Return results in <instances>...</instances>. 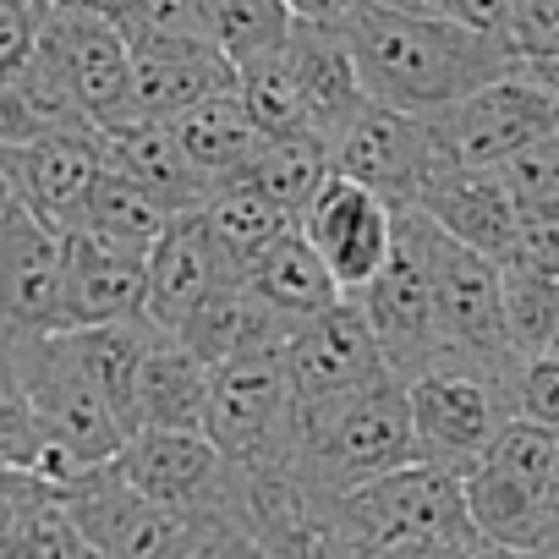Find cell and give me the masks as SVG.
Wrapping results in <instances>:
<instances>
[{
	"instance_id": "obj_1",
	"label": "cell",
	"mask_w": 559,
	"mask_h": 559,
	"mask_svg": "<svg viewBox=\"0 0 559 559\" xmlns=\"http://www.w3.org/2000/svg\"><path fill=\"white\" fill-rule=\"evenodd\" d=\"M368 99L395 105L406 116L433 121L472 88L515 72L504 39L466 28L461 17H417L390 0H362V12L346 28Z\"/></svg>"
},
{
	"instance_id": "obj_2",
	"label": "cell",
	"mask_w": 559,
	"mask_h": 559,
	"mask_svg": "<svg viewBox=\"0 0 559 559\" xmlns=\"http://www.w3.org/2000/svg\"><path fill=\"white\" fill-rule=\"evenodd\" d=\"M515 379L521 362H488L472 352H439L423 373H412L406 401L417 428V461L466 477L493 450V439L521 417Z\"/></svg>"
},
{
	"instance_id": "obj_3",
	"label": "cell",
	"mask_w": 559,
	"mask_h": 559,
	"mask_svg": "<svg viewBox=\"0 0 559 559\" xmlns=\"http://www.w3.org/2000/svg\"><path fill=\"white\" fill-rule=\"evenodd\" d=\"M423 537H483L472 526L461 477L433 461H406L335 499L330 559H373L384 548L423 543Z\"/></svg>"
},
{
	"instance_id": "obj_4",
	"label": "cell",
	"mask_w": 559,
	"mask_h": 559,
	"mask_svg": "<svg viewBox=\"0 0 559 559\" xmlns=\"http://www.w3.org/2000/svg\"><path fill=\"white\" fill-rule=\"evenodd\" d=\"M406 461H417L406 379H384L297 428V466L324 499H341Z\"/></svg>"
},
{
	"instance_id": "obj_5",
	"label": "cell",
	"mask_w": 559,
	"mask_h": 559,
	"mask_svg": "<svg viewBox=\"0 0 559 559\" xmlns=\"http://www.w3.org/2000/svg\"><path fill=\"white\" fill-rule=\"evenodd\" d=\"M559 472V433L515 417L493 450L461 477L472 526L499 548H554L548 537V493Z\"/></svg>"
},
{
	"instance_id": "obj_6",
	"label": "cell",
	"mask_w": 559,
	"mask_h": 559,
	"mask_svg": "<svg viewBox=\"0 0 559 559\" xmlns=\"http://www.w3.org/2000/svg\"><path fill=\"white\" fill-rule=\"evenodd\" d=\"M230 88L236 67L187 0H165L132 34V121H176Z\"/></svg>"
},
{
	"instance_id": "obj_7",
	"label": "cell",
	"mask_w": 559,
	"mask_h": 559,
	"mask_svg": "<svg viewBox=\"0 0 559 559\" xmlns=\"http://www.w3.org/2000/svg\"><path fill=\"white\" fill-rule=\"evenodd\" d=\"M357 308L368 313L379 346H384V362L395 379H412L423 373L444 346V330H439V280H433V219L423 209H406L401 214V241H395V258L384 263V274L357 297Z\"/></svg>"
},
{
	"instance_id": "obj_8",
	"label": "cell",
	"mask_w": 559,
	"mask_h": 559,
	"mask_svg": "<svg viewBox=\"0 0 559 559\" xmlns=\"http://www.w3.org/2000/svg\"><path fill=\"white\" fill-rule=\"evenodd\" d=\"M280 357H286V379H292V401H297V428L346 406L352 395L395 379L368 313L357 308V297H346V302L313 313L308 324H297L280 341Z\"/></svg>"
},
{
	"instance_id": "obj_9",
	"label": "cell",
	"mask_w": 559,
	"mask_h": 559,
	"mask_svg": "<svg viewBox=\"0 0 559 559\" xmlns=\"http://www.w3.org/2000/svg\"><path fill=\"white\" fill-rule=\"evenodd\" d=\"M203 433L225 450L230 466H269L297 455V401L280 346L241 352L214 368Z\"/></svg>"
},
{
	"instance_id": "obj_10",
	"label": "cell",
	"mask_w": 559,
	"mask_h": 559,
	"mask_svg": "<svg viewBox=\"0 0 559 559\" xmlns=\"http://www.w3.org/2000/svg\"><path fill=\"white\" fill-rule=\"evenodd\" d=\"M17 346V368L28 379V401L34 417L45 428L50 444H61L72 461L83 466H105L127 450L132 428L121 423V412L105 401V390L78 368V357L67 352L61 330L56 335H23Z\"/></svg>"
},
{
	"instance_id": "obj_11",
	"label": "cell",
	"mask_w": 559,
	"mask_h": 559,
	"mask_svg": "<svg viewBox=\"0 0 559 559\" xmlns=\"http://www.w3.org/2000/svg\"><path fill=\"white\" fill-rule=\"evenodd\" d=\"M56 499H61V510L72 515V526H78L105 559H192V548H198L203 532H209V526L176 515L170 504L148 499L143 488H132L116 461L88 466V472L72 477Z\"/></svg>"
},
{
	"instance_id": "obj_12",
	"label": "cell",
	"mask_w": 559,
	"mask_h": 559,
	"mask_svg": "<svg viewBox=\"0 0 559 559\" xmlns=\"http://www.w3.org/2000/svg\"><path fill=\"white\" fill-rule=\"evenodd\" d=\"M554 132H559V94L521 67L472 88L466 99H455L450 110L433 116L439 154L461 159V165H504L510 154H521Z\"/></svg>"
},
{
	"instance_id": "obj_13",
	"label": "cell",
	"mask_w": 559,
	"mask_h": 559,
	"mask_svg": "<svg viewBox=\"0 0 559 559\" xmlns=\"http://www.w3.org/2000/svg\"><path fill=\"white\" fill-rule=\"evenodd\" d=\"M401 214L390 198H379L373 187L330 170V181L308 198V209L297 214V230L313 241V252L324 258V269L335 274V286L346 297H362L373 280L384 274V263L395 258L401 241Z\"/></svg>"
},
{
	"instance_id": "obj_14",
	"label": "cell",
	"mask_w": 559,
	"mask_h": 559,
	"mask_svg": "<svg viewBox=\"0 0 559 559\" xmlns=\"http://www.w3.org/2000/svg\"><path fill=\"white\" fill-rule=\"evenodd\" d=\"M116 466L127 472L132 488H143L148 499L170 504L176 515H187L198 526L230 521L236 466L198 428H138L127 439V450L116 455Z\"/></svg>"
},
{
	"instance_id": "obj_15",
	"label": "cell",
	"mask_w": 559,
	"mask_h": 559,
	"mask_svg": "<svg viewBox=\"0 0 559 559\" xmlns=\"http://www.w3.org/2000/svg\"><path fill=\"white\" fill-rule=\"evenodd\" d=\"M330 159H335L341 176L373 187V192L390 198L395 209H417V198H423V187H428V176H433V165H439L444 154H439L433 121L368 99V105L330 138Z\"/></svg>"
},
{
	"instance_id": "obj_16",
	"label": "cell",
	"mask_w": 559,
	"mask_h": 559,
	"mask_svg": "<svg viewBox=\"0 0 559 559\" xmlns=\"http://www.w3.org/2000/svg\"><path fill=\"white\" fill-rule=\"evenodd\" d=\"M433 280H439V330L450 352L521 362L510 341V308H504V263L450 241L433 225Z\"/></svg>"
},
{
	"instance_id": "obj_17",
	"label": "cell",
	"mask_w": 559,
	"mask_h": 559,
	"mask_svg": "<svg viewBox=\"0 0 559 559\" xmlns=\"http://www.w3.org/2000/svg\"><path fill=\"white\" fill-rule=\"evenodd\" d=\"M0 170H7L17 203L39 225L72 230L94 181L105 176V132L67 127V132H45L34 143H12V148H0Z\"/></svg>"
},
{
	"instance_id": "obj_18",
	"label": "cell",
	"mask_w": 559,
	"mask_h": 559,
	"mask_svg": "<svg viewBox=\"0 0 559 559\" xmlns=\"http://www.w3.org/2000/svg\"><path fill=\"white\" fill-rule=\"evenodd\" d=\"M45 50L99 132L132 121V39L110 17L45 12Z\"/></svg>"
},
{
	"instance_id": "obj_19",
	"label": "cell",
	"mask_w": 559,
	"mask_h": 559,
	"mask_svg": "<svg viewBox=\"0 0 559 559\" xmlns=\"http://www.w3.org/2000/svg\"><path fill=\"white\" fill-rule=\"evenodd\" d=\"M417 209L450 241H461V247H472V252H483L493 263H504L515 252L521 225H526V214H521V203H515V192H510L499 165L439 159L428 187H423V198H417Z\"/></svg>"
},
{
	"instance_id": "obj_20",
	"label": "cell",
	"mask_w": 559,
	"mask_h": 559,
	"mask_svg": "<svg viewBox=\"0 0 559 559\" xmlns=\"http://www.w3.org/2000/svg\"><path fill=\"white\" fill-rule=\"evenodd\" d=\"M67 292V230L39 225L34 214L0 241V335H56Z\"/></svg>"
},
{
	"instance_id": "obj_21",
	"label": "cell",
	"mask_w": 559,
	"mask_h": 559,
	"mask_svg": "<svg viewBox=\"0 0 559 559\" xmlns=\"http://www.w3.org/2000/svg\"><path fill=\"white\" fill-rule=\"evenodd\" d=\"M230 274H236V263L214 241L203 209L198 214H176L170 230L159 236V247L148 252V319L176 335Z\"/></svg>"
},
{
	"instance_id": "obj_22",
	"label": "cell",
	"mask_w": 559,
	"mask_h": 559,
	"mask_svg": "<svg viewBox=\"0 0 559 559\" xmlns=\"http://www.w3.org/2000/svg\"><path fill=\"white\" fill-rule=\"evenodd\" d=\"M148 313V258L99 247L67 230V292H61V330L121 324Z\"/></svg>"
},
{
	"instance_id": "obj_23",
	"label": "cell",
	"mask_w": 559,
	"mask_h": 559,
	"mask_svg": "<svg viewBox=\"0 0 559 559\" xmlns=\"http://www.w3.org/2000/svg\"><path fill=\"white\" fill-rule=\"evenodd\" d=\"M105 159L132 176L148 198H159L170 214H198L214 187L203 181V170L192 165V154L181 148L176 127L170 121H127V127H110L105 132Z\"/></svg>"
},
{
	"instance_id": "obj_24",
	"label": "cell",
	"mask_w": 559,
	"mask_h": 559,
	"mask_svg": "<svg viewBox=\"0 0 559 559\" xmlns=\"http://www.w3.org/2000/svg\"><path fill=\"white\" fill-rule=\"evenodd\" d=\"M241 286L274 313V324L286 330V335H292L297 324H308L313 313L346 302V292L335 286V274L324 269V258L313 252V241H308L302 230H286L269 252H258V258L241 269Z\"/></svg>"
},
{
	"instance_id": "obj_25",
	"label": "cell",
	"mask_w": 559,
	"mask_h": 559,
	"mask_svg": "<svg viewBox=\"0 0 559 559\" xmlns=\"http://www.w3.org/2000/svg\"><path fill=\"white\" fill-rule=\"evenodd\" d=\"M292 72L308 94V110H313V127L319 138L330 143L362 105H368V88H362V72H357V56H352V39L346 28H319V23H297L292 28Z\"/></svg>"
},
{
	"instance_id": "obj_26",
	"label": "cell",
	"mask_w": 559,
	"mask_h": 559,
	"mask_svg": "<svg viewBox=\"0 0 559 559\" xmlns=\"http://www.w3.org/2000/svg\"><path fill=\"white\" fill-rule=\"evenodd\" d=\"M209 395H214V362H203L181 335L159 330L138 373V428H198L203 433Z\"/></svg>"
},
{
	"instance_id": "obj_27",
	"label": "cell",
	"mask_w": 559,
	"mask_h": 559,
	"mask_svg": "<svg viewBox=\"0 0 559 559\" xmlns=\"http://www.w3.org/2000/svg\"><path fill=\"white\" fill-rule=\"evenodd\" d=\"M170 127H176L181 148L192 154V165L203 170V181H209L214 192L230 187V181H241V176L252 170L258 148H263V132H258V121L247 116V105H241L236 88H230V94H214V99H203V105H192V110L176 116Z\"/></svg>"
},
{
	"instance_id": "obj_28",
	"label": "cell",
	"mask_w": 559,
	"mask_h": 559,
	"mask_svg": "<svg viewBox=\"0 0 559 559\" xmlns=\"http://www.w3.org/2000/svg\"><path fill=\"white\" fill-rule=\"evenodd\" d=\"M159 324L143 313V319H121V324H88V330H61L67 352L78 357V368L105 390V401L121 412V423L138 433V373H143V357L154 346Z\"/></svg>"
},
{
	"instance_id": "obj_29",
	"label": "cell",
	"mask_w": 559,
	"mask_h": 559,
	"mask_svg": "<svg viewBox=\"0 0 559 559\" xmlns=\"http://www.w3.org/2000/svg\"><path fill=\"white\" fill-rule=\"evenodd\" d=\"M170 209L159 198H148L132 176H121L110 159H105V176L94 181L83 214H78V236L99 241V247H116V252H132V258H148L159 247V236L170 230Z\"/></svg>"
},
{
	"instance_id": "obj_30",
	"label": "cell",
	"mask_w": 559,
	"mask_h": 559,
	"mask_svg": "<svg viewBox=\"0 0 559 559\" xmlns=\"http://www.w3.org/2000/svg\"><path fill=\"white\" fill-rule=\"evenodd\" d=\"M203 219H209L214 241L225 247V258L236 263V274H241L258 252H269L286 230H297V214H292L286 203H274V198H269L263 187H252V181L219 187V192L203 203Z\"/></svg>"
},
{
	"instance_id": "obj_31",
	"label": "cell",
	"mask_w": 559,
	"mask_h": 559,
	"mask_svg": "<svg viewBox=\"0 0 559 559\" xmlns=\"http://www.w3.org/2000/svg\"><path fill=\"white\" fill-rule=\"evenodd\" d=\"M192 12L209 23L214 45L230 56L236 72L263 61V56H280L292 45V28H297V17L286 12V0H203V7H192Z\"/></svg>"
},
{
	"instance_id": "obj_32",
	"label": "cell",
	"mask_w": 559,
	"mask_h": 559,
	"mask_svg": "<svg viewBox=\"0 0 559 559\" xmlns=\"http://www.w3.org/2000/svg\"><path fill=\"white\" fill-rule=\"evenodd\" d=\"M236 94H241V105H247V116L258 121L263 138H308V132L319 138L313 110H308V94H302L286 50L241 67L236 72Z\"/></svg>"
},
{
	"instance_id": "obj_33",
	"label": "cell",
	"mask_w": 559,
	"mask_h": 559,
	"mask_svg": "<svg viewBox=\"0 0 559 559\" xmlns=\"http://www.w3.org/2000/svg\"><path fill=\"white\" fill-rule=\"evenodd\" d=\"M330 170H335L330 143L313 138V132L308 138H263V148H258V159H252V170L241 181L263 187L274 203H286L292 214H302L308 198L330 181Z\"/></svg>"
},
{
	"instance_id": "obj_34",
	"label": "cell",
	"mask_w": 559,
	"mask_h": 559,
	"mask_svg": "<svg viewBox=\"0 0 559 559\" xmlns=\"http://www.w3.org/2000/svg\"><path fill=\"white\" fill-rule=\"evenodd\" d=\"M0 559H105L61 510L56 493H34L0 532Z\"/></svg>"
},
{
	"instance_id": "obj_35",
	"label": "cell",
	"mask_w": 559,
	"mask_h": 559,
	"mask_svg": "<svg viewBox=\"0 0 559 559\" xmlns=\"http://www.w3.org/2000/svg\"><path fill=\"white\" fill-rule=\"evenodd\" d=\"M45 444V428L34 417V401H28V379L17 368V346L0 335V455H7L12 466H34Z\"/></svg>"
},
{
	"instance_id": "obj_36",
	"label": "cell",
	"mask_w": 559,
	"mask_h": 559,
	"mask_svg": "<svg viewBox=\"0 0 559 559\" xmlns=\"http://www.w3.org/2000/svg\"><path fill=\"white\" fill-rule=\"evenodd\" d=\"M499 170H504V181H510L526 219H559V132L521 148V154H510Z\"/></svg>"
},
{
	"instance_id": "obj_37",
	"label": "cell",
	"mask_w": 559,
	"mask_h": 559,
	"mask_svg": "<svg viewBox=\"0 0 559 559\" xmlns=\"http://www.w3.org/2000/svg\"><path fill=\"white\" fill-rule=\"evenodd\" d=\"M45 39V0H0V83L17 78Z\"/></svg>"
},
{
	"instance_id": "obj_38",
	"label": "cell",
	"mask_w": 559,
	"mask_h": 559,
	"mask_svg": "<svg viewBox=\"0 0 559 559\" xmlns=\"http://www.w3.org/2000/svg\"><path fill=\"white\" fill-rule=\"evenodd\" d=\"M515 401H521V417H532V423H543V428L559 433V357L554 352L521 357Z\"/></svg>"
},
{
	"instance_id": "obj_39",
	"label": "cell",
	"mask_w": 559,
	"mask_h": 559,
	"mask_svg": "<svg viewBox=\"0 0 559 559\" xmlns=\"http://www.w3.org/2000/svg\"><path fill=\"white\" fill-rule=\"evenodd\" d=\"M159 7H165V0H45V12H88V17H110L127 39H132L148 17H159Z\"/></svg>"
},
{
	"instance_id": "obj_40",
	"label": "cell",
	"mask_w": 559,
	"mask_h": 559,
	"mask_svg": "<svg viewBox=\"0 0 559 559\" xmlns=\"http://www.w3.org/2000/svg\"><path fill=\"white\" fill-rule=\"evenodd\" d=\"M488 543L483 537H423V543H401V548H384L373 559H483Z\"/></svg>"
},
{
	"instance_id": "obj_41",
	"label": "cell",
	"mask_w": 559,
	"mask_h": 559,
	"mask_svg": "<svg viewBox=\"0 0 559 559\" xmlns=\"http://www.w3.org/2000/svg\"><path fill=\"white\" fill-rule=\"evenodd\" d=\"M192 559H269L236 521H219V526H209L203 532V543L192 548Z\"/></svg>"
},
{
	"instance_id": "obj_42",
	"label": "cell",
	"mask_w": 559,
	"mask_h": 559,
	"mask_svg": "<svg viewBox=\"0 0 559 559\" xmlns=\"http://www.w3.org/2000/svg\"><path fill=\"white\" fill-rule=\"evenodd\" d=\"M286 12L297 23H319V28H352V17L362 12V0H286Z\"/></svg>"
},
{
	"instance_id": "obj_43",
	"label": "cell",
	"mask_w": 559,
	"mask_h": 559,
	"mask_svg": "<svg viewBox=\"0 0 559 559\" xmlns=\"http://www.w3.org/2000/svg\"><path fill=\"white\" fill-rule=\"evenodd\" d=\"M28 209L17 203V192H12V181H7V170H0V241H7L12 230H17V219H23Z\"/></svg>"
},
{
	"instance_id": "obj_44",
	"label": "cell",
	"mask_w": 559,
	"mask_h": 559,
	"mask_svg": "<svg viewBox=\"0 0 559 559\" xmlns=\"http://www.w3.org/2000/svg\"><path fill=\"white\" fill-rule=\"evenodd\" d=\"M483 559H559V548H499V543H488Z\"/></svg>"
},
{
	"instance_id": "obj_45",
	"label": "cell",
	"mask_w": 559,
	"mask_h": 559,
	"mask_svg": "<svg viewBox=\"0 0 559 559\" xmlns=\"http://www.w3.org/2000/svg\"><path fill=\"white\" fill-rule=\"evenodd\" d=\"M548 537L559 548V472H554V493H548Z\"/></svg>"
},
{
	"instance_id": "obj_46",
	"label": "cell",
	"mask_w": 559,
	"mask_h": 559,
	"mask_svg": "<svg viewBox=\"0 0 559 559\" xmlns=\"http://www.w3.org/2000/svg\"><path fill=\"white\" fill-rule=\"evenodd\" d=\"M192 7H203V0H192Z\"/></svg>"
}]
</instances>
